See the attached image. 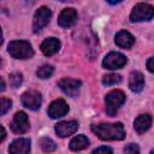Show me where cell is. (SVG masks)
<instances>
[{"label":"cell","mask_w":154,"mask_h":154,"mask_svg":"<svg viewBox=\"0 0 154 154\" xmlns=\"http://www.w3.org/2000/svg\"><path fill=\"white\" fill-rule=\"evenodd\" d=\"M91 131L103 141H120L125 137L124 126L122 123H101L91 125Z\"/></svg>","instance_id":"1"},{"label":"cell","mask_w":154,"mask_h":154,"mask_svg":"<svg viewBox=\"0 0 154 154\" xmlns=\"http://www.w3.org/2000/svg\"><path fill=\"white\" fill-rule=\"evenodd\" d=\"M7 51L16 59H29L34 55V49L28 41H11Z\"/></svg>","instance_id":"2"},{"label":"cell","mask_w":154,"mask_h":154,"mask_svg":"<svg viewBox=\"0 0 154 154\" xmlns=\"http://www.w3.org/2000/svg\"><path fill=\"white\" fill-rule=\"evenodd\" d=\"M124 101H125V94L122 90H112V91H109L105 97L107 114L111 116V117L116 116L118 108L124 103Z\"/></svg>","instance_id":"3"},{"label":"cell","mask_w":154,"mask_h":154,"mask_svg":"<svg viewBox=\"0 0 154 154\" xmlns=\"http://www.w3.org/2000/svg\"><path fill=\"white\" fill-rule=\"evenodd\" d=\"M154 17V6L144 2L137 4L130 13V22H143L150 20Z\"/></svg>","instance_id":"4"},{"label":"cell","mask_w":154,"mask_h":154,"mask_svg":"<svg viewBox=\"0 0 154 154\" xmlns=\"http://www.w3.org/2000/svg\"><path fill=\"white\" fill-rule=\"evenodd\" d=\"M51 17H52V12H51V10L48 7H46V6L40 7L36 11L35 16H34V20H32V29H34V31L37 32V31L42 30L48 24Z\"/></svg>","instance_id":"5"},{"label":"cell","mask_w":154,"mask_h":154,"mask_svg":"<svg viewBox=\"0 0 154 154\" xmlns=\"http://www.w3.org/2000/svg\"><path fill=\"white\" fill-rule=\"evenodd\" d=\"M125 64H126V58L119 52H109L103 58V61H102L103 67L109 70L122 69Z\"/></svg>","instance_id":"6"},{"label":"cell","mask_w":154,"mask_h":154,"mask_svg":"<svg viewBox=\"0 0 154 154\" xmlns=\"http://www.w3.org/2000/svg\"><path fill=\"white\" fill-rule=\"evenodd\" d=\"M22 103L24 107L31 109V111H36L41 107V94L36 90H29V91H25L23 95H22Z\"/></svg>","instance_id":"7"},{"label":"cell","mask_w":154,"mask_h":154,"mask_svg":"<svg viewBox=\"0 0 154 154\" xmlns=\"http://www.w3.org/2000/svg\"><path fill=\"white\" fill-rule=\"evenodd\" d=\"M11 130L14 134H24L29 130V120L25 112L19 111L14 114L11 123Z\"/></svg>","instance_id":"8"},{"label":"cell","mask_w":154,"mask_h":154,"mask_svg":"<svg viewBox=\"0 0 154 154\" xmlns=\"http://www.w3.org/2000/svg\"><path fill=\"white\" fill-rule=\"evenodd\" d=\"M81 81L78 79H73V78H63L58 82V85L59 88L69 96H77L78 91H79V88H81Z\"/></svg>","instance_id":"9"},{"label":"cell","mask_w":154,"mask_h":154,"mask_svg":"<svg viewBox=\"0 0 154 154\" xmlns=\"http://www.w3.org/2000/svg\"><path fill=\"white\" fill-rule=\"evenodd\" d=\"M67 112H69V106H67V103H66L63 99L54 100V101L49 105V107H48V109H47L48 116H49L51 118H53V119L60 118V117L65 116Z\"/></svg>","instance_id":"10"},{"label":"cell","mask_w":154,"mask_h":154,"mask_svg":"<svg viewBox=\"0 0 154 154\" xmlns=\"http://www.w3.org/2000/svg\"><path fill=\"white\" fill-rule=\"evenodd\" d=\"M78 129V123L76 120H69V122H60L55 125V132L60 137H67L72 134H75Z\"/></svg>","instance_id":"11"},{"label":"cell","mask_w":154,"mask_h":154,"mask_svg":"<svg viewBox=\"0 0 154 154\" xmlns=\"http://www.w3.org/2000/svg\"><path fill=\"white\" fill-rule=\"evenodd\" d=\"M29 152H30L29 138H17L8 147L10 154H29Z\"/></svg>","instance_id":"12"},{"label":"cell","mask_w":154,"mask_h":154,"mask_svg":"<svg viewBox=\"0 0 154 154\" xmlns=\"http://www.w3.org/2000/svg\"><path fill=\"white\" fill-rule=\"evenodd\" d=\"M77 19V12L75 8H65L58 17V24L61 28H70Z\"/></svg>","instance_id":"13"},{"label":"cell","mask_w":154,"mask_h":154,"mask_svg":"<svg viewBox=\"0 0 154 154\" xmlns=\"http://www.w3.org/2000/svg\"><path fill=\"white\" fill-rule=\"evenodd\" d=\"M60 48V41L55 37H49L46 38L42 43H41V51L45 55L51 57L53 54H55Z\"/></svg>","instance_id":"14"},{"label":"cell","mask_w":154,"mask_h":154,"mask_svg":"<svg viewBox=\"0 0 154 154\" xmlns=\"http://www.w3.org/2000/svg\"><path fill=\"white\" fill-rule=\"evenodd\" d=\"M144 87V77L141 72L138 71H134L130 73L129 77V88L135 91V93H140Z\"/></svg>","instance_id":"15"},{"label":"cell","mask_w":154,"mask_h":154,"mask_svg":"<svg viewBox=\"0 0 154 154\" xmlns=\"http://www.w3.org/2000/svg\"><path fill=\"white\" fill-rule=\"evenodd\" d=\"M152 125V117L150 114H141L134 122V128L137 134H144Z\"/></svg>","instance_id":"16"},{"label":"cell","mask_w":154,"mask_h":154,"mask_svg":"<svg viewBox=\"0 0 154 154\" xmlns=\"http://www.w3.org/2000/svg\"><path fill=\"white\" fill-rule=\"evenodd\" d=\"M114 41H116L117 46H119L122 48H130L134 45L135 38L130 32H128L125 30H122V31L117 32V35L114 37Z\"/></svg>","instance_id":"17"},{"label":"cell","mask_w":154,"mask_h":154,"mask_svg":"<svg viewBox=\"0 0 154 154\" xmlns=\"http://www.w3.org/2000/svg\"><path fill=\"white\" fill-rule=\"evenodd\" d=\"M89 146V140L83 136V135H78L76 137H73L70 142V149L73 152H78V150H83Z\"/></svg>","instance_id":"18"},{"label":"cell","mask_w":154,"mask_h":154,"mask_svg":"<svg viewBox=\"0 0 154 154\" xmlns=\"http://www.w3.org/2000/svg\"><path fill=\"white\" fill-rule=\"evenodd\" d=\"M40 146L42 148V150L45 153H51V152H54L57 149V144L53 140L48 138V137H43L40 140Z\"/></svg>","instance_id":"19"},{"label":"cell","mask_w":154,"mask_h":154,"mask_svg":"<svg viewBox=\"0 0 154 154\" xmlns=\"http://www.w3.org/2000/svg\"><path fill=\"white\" fill-rule=\"evenodd\" d=\"M122 82V76L120 75H116V73H108L105 75L102 78V83L105 85H113V84H118Z\"/></svg>","instance_id":"20"},{"label":"cell","mask_w":154,"mask_h":154,"mask_svg":"<svg viewBox=\"0 0 154 154\" xmlns=\"http://www.w3.org/2000/svg\"><path fill=\"white\" fill-rule=\"evenodd\" d=\"M53 71H54V67L52 65H43L36 71V75H37V77L45 79V78H49L52 76Z\"/></svg>","instance_id":"21"},{"label":"cell","mask_w":154,"mask_h":154,"mask_svg":"<svg viewBox=\"0 0 154 154\" xmlns=\"http://www.w3.org/2000/svg\"><path fill=\"white\" fill-rule=\"evenodd\" d=\"M23 81V76L19 72H13L10 75V84L12 88H18L22 84Z\"/></svg>","instance_id":"22"},{"label":"cell","mask_w":154,"mask_h":154,"mask_svg":"<svg viewBox=\"0 0 154 154\" xmlns=\"http://www.w3.org/2000/svg\"><path fill=\"white\" fill-rule=\"evenodd\" d=\"M11 106H12V101L11 100H8L6 97H1V111H0V113L4 116L11 108Z\"/></svg>","instance_id":"23"},{"label":"cell","mask_w":154,"mask_h":154,"mask_svg":"<svg viewBox=\"0 0 154 154\" xmlns=\"http://www.w3.org/2000/svg\"><path fill=\"white\" fill-rule=\"evenodd\" d=\"M124 153L125 154H140V148L137 144L135 143H130L124 148Z\"/></svg>","instance_id":"24"},{"label":"cell","mask_w":154,"mask_h":154,"mask_svg":"<svg viewBox=\"0 0 154 154\" xmlns=\"http://www.w3.org/2000/svg\"><path fill=\"white\" fill-rule=\"evenodd\" d=\"M91 154H113V152H112V149L109 147L103 146V147H99L95 150H93Z\"/></svg>","instance_id":"25"},{"label":"cell","mask_w":154,"mask_h":154,"mask_svg":"<svg viewBox=\"0 0 154 154\" xmlns=\"http://www.w3.org/2000/svg\"><path fill=\"white\" fill-rule=\"evenodd\" d=\"M147 69H148L150 72L154 73V57H153V58H149V59L147 60Z\"/></svg>","instance_id":"26"},{"label":"cell","mask_w":154,"mask_h":154,"mask_svg":"<svg viewBox=\"0 0 154 154\" xmlns=\"http://www.w3.org/2000/svg\"><path fill=\"white\" fill-rule=\"evenodd\" d=\"M5 136H6V131H5V128H4V126H1V138H0V141H1V142L5 140Z\"/></svg>","instance_id":"27"},{"label":"cell","mask_w":154,"mask_h":154,"mask_svg":"<svg viewBox=\"0 0 154 154\" xmlns=\"http://www.w3.org/2000/svg\"><path fill=\"white\" fill-rule=\"evenodd\" d=\"M5 90V81H4V78H1V91H4Z\"/></svg>","instance_id":"28"},{"label":"cell","mask_w":154,"mask_h":154,"mask_svg":"<svg viewBox=\"0 0 154 154\" xmlns=\"http://www.w3.org/2000/svg\"><path fill=\"white\" fill-rule=\"evenodd\" d=\"M150 154H154V149H152V150H150Z\"/></svg>","instance_id":"29"}]
</instances>
